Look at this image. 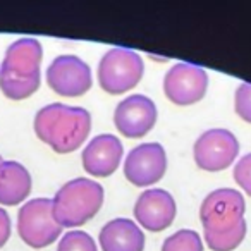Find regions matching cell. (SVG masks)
Masks as SVG:
<instances>
[{
    "label": "cell",
    "instance_id": "e0dca14e",
    "mask_svg": "<svg viewBox=\"0 0 251 251\" xmlns=\"http://www.w3.org/2000/svg\"><path fill=\"white\" fill-rule=\"evenodd\" d=\"M57 251H98L93 237L84 230H69L60 237Z\"/></svg>",
    "mask_w": 251,
    "mask_h": 251
},
{
    "label": "cell",
    "instance_id": "ba28073f",
    "mask_svg": "<svg viewBox=\"0 0 251 251\" xmlns=\"http://www.w3.org/2000/svg\"><path fill=\"white\" fill-rule=\"evenodd\" d=\"M47 83L60 97H81L91 88V69L77 55H59L47 69Z\"/></svg>",
    "mask_w": 251,
    "mask_h": 251
},
{
    "label": "cell",
    "instance_id": "44dd1931",
    "mask_svg": "<svg viewBox=\"0 0 251 251\" xmlns=\"http://www.w3.org/2000/svg\"><path fill=\"white\" fill-rule=\"evenodd\" d=\"M2 162H4V160H2V157H0V164H2Z\"/></svg>",
    "mask_w": 251,
    "mask_h": 251
},
{
    "label": "cell",
    "instance_id": "8992f818",
    "mask_svg": "<svg viewBox=\"0 0 251 251\" xmlns=\"http://www.w3.org/2000/svg\"><path fill=\"white\" fill-rule=\"evenodd\" d=\"M18 232L28 246L40 250L50 246L62 234V226L53 217L50 198H35L26 201L18 213Z\"/></svg>",
    "mask_w": 251,
    "mask_h": 251
},
{
    "label": "cell",
    "instance_id": "d6986e66",
    "mask_svg": "<svg viewBox=\"0 0 251 251\" xmlns=\"http://www.w3.org/2000/svg\"><path fill=\"white\" fill-rule=\"evenodd\" d=\"M234 179L243 188V191L251 196V153L243 155L234 165Z\"/></svg>",
    "mask_w": 251,
    "mask_h": 251
},
{
    "label": "cell",
    "instance_id": "8fae6325",
    "mask_svg": "<svg viewBox=\"0 0 251 251\" xmlns=\"http://www.w3.org/2000/svg\"><path fill=\"white\" fill-rule=\"evenodd\" d=\"M167 171V153L160 143H141L127 153L124 176L134 186H150Z\"/></svg>",
    "mask_w": 251,
    "mask_h": 251
},
{
    "label": "cell",
    "instance_id": "3957f363",
    "mask_svg": "<svg viewBox=\"0 0 251 251\" xmlns=\"http://www.w3.org/2000/svg\"><path fill=\"white\" fill-rule=\"evenodd\" d=\"M43 49L36 38H19L0 64V90L9 100H25L40 88Z\"/></svg>",
    "mask_w": 251,
    "mask_h": 251
},
{
    "label": "cell",
    "instance_id": "5b68a950",
    "mask_svg": "<svg viewBox=\"0 0 251 251\" xmlns=\"http://www.w3.org/2000/svg\"><path fill=\"white\" fill-rule=\"evenodd\" d=\"M145 64L140 53L134 50L115 47L105 52L98 62V83L110 95L129 91L141 81Z\"/></svg>",
    "mask_w": 251,
    "mask_h": 251
},
{
    "label": "cell",
    "instance_id": "52a82bcc",
    "mask_svg": "<svg viewBox=\"0 0 251 251\" xmlns=\"http://www.w3.org/2000/svg\"><path fill=\"white\" fill-rule=\"evenodd\" d=\"M239 153V141L229 129H208L195 141L193 155L200 169L210 172L227 169Z\"/></svg>",
    "mask_w": 251,
    "mask_h": 251
},
{
    "label": "cell",
    "instance_id": "ffe728a7",
    "mask_svg": "<svg viewBox=\"0 0 251 251\" xmlns=\"http://www.w3.org/2000/svg\"><path fill=\"white\" fill-rule=\"evenodd\" d=\"M11 229H12L11 217H9V213L0 206V248L5 246V243L9 241V237H11Z\"/></svg>",
    "mask_w": 251,
    "mask_h": 251
},
{
    "label": "cell",
    "instance_id": "7a4b0ae2",
    "mask_svg": "<svg viewBox=\"0 0 251 251\" xmlns=\"http://www.w3.org/2000/svg\"><path fill=\"white\" fill-rule=\"evenodd\" d=\"M35 133L57 153L77 150L91 131V114L84 107L49 103L35 115Z\"/></svg>",
    "mask_w": 251,
    "mask_h": 251
},
{
    "label": "cell",
    "instance_id": "2e32d148",
    "mask_svg": "<svg viewBox=\"0 0 251 251\" xmlns=\"http://www.w3.org/2000/svg\"><path fill=\"white\" fill-rule=\"evenodd\" d=\"M162 251H203V243L196 230L179 229L164 241Z\"/></svg>",
    "mask_w": 251,
    "mask_h": 251
},
{
    "label": "cell",
    "instance_id": "30bf717a",
    "mask_svg": "<svg viewBox=\"0 0 251 251\" xmlns=\"http://www.w3.org/2000/svg\"><path fill=\"white\" fill-rule=\"evenodd\" d=\"M157 105L150 97L134 93L121 100L114 112V124L126 138H141L157 124Z\"/></svg>",
    "mask_w": 251,
    "mask_h": 251
},
{
    "label": "cell",
    "instance_id": "9a60e30c",
    "mask_svg": "<svg viewBox=\"0 0 251 251\" xmlns=\"http://www.w3.org/2000/svg\"><path fill=\"white\" fill-rule=\"evenodd\" d=\"M31 193V176L23 164L4 160L0 164V205L14 206Z\"/></svg>",
    "mask_w": 251,
    "mask_h": 251
},
{
    "label": "cell",
    "instance_id": "9c48e42d",
    "mask_svg": "<svg viewBox=\"0 0 251 251\" xmlns=\"http://www.w3.org/2000/svg\"><path fill=\"white\" fill-rule=\"evenodd\" d=\"M208 74L201 66L191 62H177L164 77V91L171 101L177 105H191L206 93Z\"/></svg>",
    "mask_w": 251,
    "mask_h": 251
},
{
    "label": "cell",
    "instance_id": "6da1fadb",
    "mask_svg": "<svg viewBox=\"0 0 251 251\" xmlns=\"http://www.w3.org/2000/svg\"><path fill=\"white\" fill-rule=\"evenodd\" d=\"M246 203L237 189L219 188L208 193L200 206L205 241L213 251H232L246 236Z\"/></svg>",
    "mask_w": 251,
    "mask_h": 251
},
{
    "label": "cell",
    "instance_id": "ac0fdd59",
    "mask_svg": "<svg viewBox=\"0 0 251 251\" xmlns=\"http://www.w3.org/2000/svg\"><path fill=\"white\" fill-rule=\"evenodd\" d=\"M234 108L236 114L243 121L251 124V83H241L234 97Z\"/></svg>",
    "mask_w": 251,
    "mask_h": 251
},
{
    "label": "cell",
    "instance_id": "277c9868",
    "mask_svg": "<svg viewBox=\"0 0 251 251\" xmlns=\"http://www.w3.org/2000/svg\"><path fill=\"white\" fill-rule=\"evenodd\" d=\"M103 196L100 182L86 177L71 179L53 196V217L62 227L83 226L98 213Z\"/></svg>",
    "mask_w": 251,
    "mask_h": 251
},
{
    "label": "cell",
    "instance_id": "7c38bea8",
    "mask_svg": "<svg viewBox=\"0 0 251 251\" xmlns=\"http://www.w3.org/2000/svg\"><path fill=\"white\" fill-rule=\"evenodd\" d=\"M176 200L169 191L162 188H151L143 191L134 203L136 220L151 232L167 229L176 217Z\"/></svg>",
    "mask_w": 251,
    "mask_h": 251
},
{
    "label": "cell",
    "instance_id": "4fadbf2b",
    "mask_svg": "<svg viewBox=\"0 0 251 251\" xmlns=\"http://www.w3.org/2000/svg\"><path fill=\"white\" fill-rule=\"evenodd\" d=\"M124 148L117 136L110 133L98 134L83 150V167L95 177H107L117 171Z\"/></svg>",
    "mask_w": 251,
    "mask_h": 251
},
{
    "label": "cell",
    "instance_id": "5bb4252c",
    "mask_svg": "<svg viewBox=\"0 0 251 251\" xmlns=\"http://www.w3.org/2000/svg\"><path fill=\"white\" fill-rule=\"evenodd\" d=\"M101 251H143L145 250V234L138 227L134 220L112 219L101 227L100 234Z\"/></svg>",
    "mask_w": 251,
    "mask_h": 251
}]
</instances>
